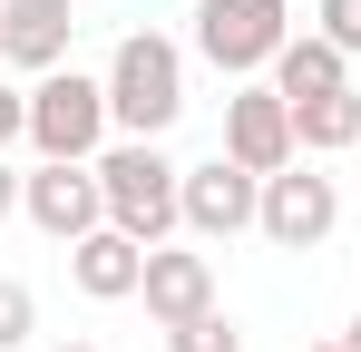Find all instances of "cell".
I'll return each instance as SVG.
<instances>
[{"instance_id": "1", "label": "cell", "mask_w": 361, "mask_h": 352, "mask_svg": "<svg viewBox=\"0 0 361 352\" xmlns=\"http://www.w3.org/2000/svg\"><path fill=\"white\" fill-rule=\"evenodd\" d=\"M98 196H108V225L137 235V245H176L185 235V167L157 147V137H108Z\"/></svg>"}, {"instance_id": "2", "label": "cell", "mask_w": 361, "mask_h": 352, "mask_svg": "<svg viewBox=\"0 0 361 352\" xmlns=\"http://www.w3.org/2000/svg\"><path fill=\"white\" fill-rule=\"evenodd\" d=\"M98 78H108L118 137H166L185 117V40H166V30H127Z\"/></svg>"}, {"instance_id": "3", "label": "cell", "mask_w": 361, "mask_h": 352, "mask_svg": "<svg viewBox=\"0 0 361 352\" xmlns=\"http://www.w3.org/2000/svg\"><path fill=\"white\" fill-rule=\"evenodd\" d=\"M108 78H88V69H49V78H30V147L39 157H78V167H98L108 157Z\"/></svg>"}, {"instance_id": "4", "label": "cell", "mask_w": 361, "mask_h": 352, "mask_svg": "<svg viewBox=\"0 0 361 352\" xmlns=\"http://www.w3.org/2000/svg\"><path fill=\"white\" fill-rule=\"evenodd\" d=\"M293 40V0H195V59L225 78H264Z\"/></svg>"}, {"instance_id": "5", "label": "cell", "mask_w": 361, "mask_h": 352, "mask_svg": "<svg viewBox=\"0 0 361 352\" xmlns=\"http://www.w3.org/2000/svg\"><path fill=\"white\" fill-rule=\"evenodd\" d=\"M332 225H342V186H332L322 167H302V157H293L283 176H264V216H254V235H264V245L312 254Z\"/></svg>"}, {"instance_id": "6", "label": "cell", "mask_w": 361, "mask_h": 352, "mask_svg": "<svg viewBox=\"0 0 361 352\" xmlns=\"http://www.w3.org/2000/svg\"><path fill=\"white\" fill-rule=\"evenodd\" d=\"M254 216H264V176H244L225 147L205 167H185V245H235L254 235Z\"/></svg>"}, {"instance_id": "7", "label": "cell", "mask_w": 361, "mask_h": 352, "mask_svg": "<svg viewBox=\"0 0 361 352\" xmlns=\"http://www.w3.org/2000/svg\"><path fill=\"white\" fill-rule=\"evenodd\" d=\"M225 157H235L244 176H283L302 157L293 147V98H283L274 78H244L235 98H225Z\"/></svg>"}, {"instance_id": "8", "label": "cell", "mask_w": 361, "mask_h": 352, "mask_svg": "<svg viewBox=\"0 0 361 352\" xmlns=\"http://www.w3.org/2000/svg\"><path fill=\"white\" fill-rule=\"evenodd\" d=\"M20 216L49 235V245H78V235L108 225V196H98V167H78V157H39L30 186H20Z\"/></svg>"}, {"instance_id": "9", "label": "cell", "mask_w": 361, "mask_h": 352, "mask_svg": "<svg viewBox=\"0 0 361 352\" xmlns=\"http://www.w3.org/2000/svg\"><path fill=\"white\" fill-rule=\"evenodd\" d=\"M137 303H147V323H195V313H215V254L205 245H147V284H137Z\"/></svg>"}, {"instance_id": "10", "label": "cell", "mask_w": 361, "mask_h": 352, "mask_svg": "<svg viewBox=\"0 0 361 352\" xmlns=\"http://www.w3.org/2000/svg\"><path fill=\"white\" fill-rule=\"evenodd\" d=\"M68 40H78V10L68 0H0V59L10 69L49 78V69H68Z\"/></svg>"}, {"instance_id": "11", "label": "cell", "mask_w": 361, "mask_h": 352, "mask_svg": "<svg viewBox=\"0 0 361 352\" xmlns=\"http://www.w3.org/2000/svg\"><path fill=\"white\" fill-rule=\"evenodd\" d=\"M68 284L88 293V303H137V284H147V245L118 235V225L78 235V245H68Z\"/></svg>"}, {"instance_id": "12", "label": "cell", "mask_w": 361, "mask_h": 352, "mask_svg": "<svg viewBox=\"0 0 361 352\" xmlns=\"http://www.w3.org/2000/svg\"><path fill=\"white\" fill-rule=\"evenodd\" d=\"M264 78H274V88L302 108V98H332V88H352V49H332L322 30H293V40H283V59H274Z\"/></svg>"}, {"instance_id": "13", "label": "cell", "mask_w": 361, "mask_h": 352, "mask_svg": "<svg viewBox=\"0 0 361 352\" xmlns=\"http://www.w3.org/2000/svg\"><path fill=\"white\" fill-rule=\"evenodd\" d=\"M293 147H302V157H342V147H361V88L302 98V108H293Z\"/></svg>"}, {"instance_id": "14", "label": "cell", "mask_w": 361, "mask_h": 352, "mask_svg": "<svg viewBox=\"0 0 361 352\" xmlns=\"http://www.w3.org/2000/svg\"><path fill=\"white\" fill-rule=\"evenodd\" d=\"M166 352H244V333H235V313L215 303V313H195V323H176V333H166Z\"/></svg>"}, {"instance_id": "15", "label": "cell", "mask_w": 361, "mask_h": 352, "mask_svg": "<svg viewBox=\"0 0 361 352\" xmlns=\"http://www.w3.org/2000/svg\"><path fill=\"white\" fill-rule=\"evenodd\" d=\"M30 333H39V293L20 284V274H0V352H20Z\"/></svg>"}, {"instance_id": "16", "label": "cell", "mask_w": 361, "mask_h": 352, "mask_svg": "<svg viewBox=\"0 0 361 352\" xmlns=\"http://www.w3.org/2000/svg\"><path fill=\"white\" fill-rule=\"evenodd\" d=\"M312 10H322L312 30H322L332 49H352V59H361V0H312Z\"/></svg>"}, {"instance_id": "17", "label": "cell", "mask_w": 361, "mask_h": 352, "mask_svg": "<svg viewBox=\"0 0 361 352\" xmlns=\"http://www.w3.org/2000/svg\"><path fill=\"white\" fill-rule=\"evenodd\" d=\"M10 137H30V88L0 78V147H10Z\"/></svg>"}, {"instance_id": "18", "label": "cell", "mask_w": 361, "mask_h": 352, "mask_svg": "<svg viewBox=\"0 0 361 352\" xmlns=\"http://www.w3.org/2000/svg\"><path fill=\"white\" fill-rule=\"evenodd\" d=\"M20 186H30V176H20V167H10V157H0V225L20 216Z\"/></svg>"}, {"instance_id": "19", "label": "cell", "mask_w": 361, "mask_h": 352, "mask_svg": "<svg viewBox=\"0 0 361 352\" xmlns=\"http://www.w3.org/2000/svg\"><path fill=\"white\" fill-rule=\"evenodd\" d=\"M302 352H352V343H342V333H322V343H302Z\"/></svg>"}, {"instance_id": "20", "label": "cell", "mask_w": 361, "mask_h": 352, "mask_svg": "<svg viewBox=\"0 0 361 352\" xmlns=\"http://www.w3.org/2000/svg\"><path fill=\"white\" fill-rule=\"evenodd\" d=\"M342 343H352V352H361V313H352V323H342Z\"/></svg>"}, {"instance_id": "21", "label": "cell", "mask_w": 361, "mask_h": 352, "mask_svg": "<svg viewBox=\"0 0 361 352\" xmlns=\"http://www.w3.org/2000/svg\"><path fill=\"white\" fill-rule=\"evenodd\" d=\"M59 352H98V343H59Z\"/></svg>"}]
</instances>
